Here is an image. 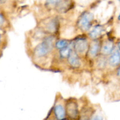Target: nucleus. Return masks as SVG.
Instances as JSON below:
<instances>
[{
    "instance_id": "39448f33",
    "label": "nucleus",
    "mask_w": 120,
    "mask_h": 120,
    "mask_svg": "<svg viewBox=\"0 0 120 120\" xmlns=\"http://www.w3.org/2000/svg\"><path fill=\"white\" fill-rule=\"evenodd\" d=\"M110 63L112 66H117L120 63V50L119 48L112 53L110 58Z\"/></svg>"
},
{
    "instance_id": "ddd939ff",
    "label": "nucleus",
    "mask_w": 120,
    "mask_h": 120,
    "mask_svg": "<svg viewBox=\"0 0 120 120\" xmlns=\"http://www.w3.org/2000/svg\"><path fill=\"white\" fill-rule=\"evenodd\" d=\"M56 45L58 49H64L68 45V42L64 40H60L56 43Z\"/></svg>"
},
{
    "instance_id": "20e7f679",
    "label": "nucleus",
    "mask_w": 120,
    "mask_h": 120,
    "mask_svg": "<svg viewBox=\"0 0 120 120\" xmlns=\"http://www.w3.org/2000/svg\"><path fill=\"white\" fill-rule=\"evenodd\" d=\"M68 116L72 118H76L78 116V110L76 103H71L68 104L67 108Z\"/></svg>"
},
{
    "instance_id": "dca6fc26",
    "label": "nucleus",
    "mask_w": 120,
    "mask_h": 120,
    "mask_svg": "<svg viewBox=\"0 0 120 120\" xmlns=\"http://www.w3.org/2000/svg\"><path fill=\"white\" fill-rule=\"evenodd\" d=\"M0 41H1V36H0Z\"/></svg>"
},
{
    "instance_id": "f8f14e48",
    "label": "nucleus",
    "mask_w": 120,
    "mask_h": 120,
    "mask_svg": "<svg viewBox=\"0 0 120 120\" xmlns=\"http://www.w3.org/2000/svg\"><path fill=\"white\" fill-rule=\"evenodd\" d=\"M70 53H71V50H70V48L69 47H66L64 49H62L61 50L60 53V56L63 57H69L70 55Z\"/></svg>"
},
{
    "instance_id": "f257e3e1",
    "label": "nucleus",
    "mask_w": 120,
    "mask_h": 120,
    "mask_svg": "<svg viewBox=\"0 0 120 120\" xmlns=\"http://www.w3.org/2000/svg\"><path fill=\"white\" fill-rule=\"evenodd\" d=\"M52 39L48 38L45 41L39 44L34 51L35 56L42 57L46 55L52 48Z\"/></svg>"
},
{
    "instance_id": "2eb2a0df",
    "label": "nucleus",
    "mask_w": 120,
    "mask_h": 120,
    "mask_svg": "<svg viewBox=\"0 0 120 120\" xmlns=\"http://www.w3.org/2000/svg\"><path fill=\"white\" fill-rule=\"evenodd\" d=\"M4 22V18L1 15H0V24H2Z\"/></svg>"
},
{
    "instance_id": "1a4fd4ad",
    "label": "nucleus",
    "mask_w": 120,
    "mask_h": 120,
    "mask_svg": "<svg viewBox=\"0 0 120 120\" xmlns=\"http://www.w3.org/2000/svg\"><path fill=\"white\" fill-rule=\"evenodd\" d=\"M99 48H100V45H99V43H94L93 44L91 45V48L90 49V55L91 56H95L98 53V50H99Z\"/></svg>"
},
{
    "instance_id": "0eeeda50",
    "label": "nucleus",
    "mask_w": 120,
    "mask_h": 120,
    "mask_svg": "<svg viewBox=\"0 0 120 120\" xmlns=\"http://www.w3.org/2000/svg\"><path fill=\"white\" fill-rule=\"evenodd\" d=\"M55 113L56 118L59 120H62L65 117V111L62 105H57L55 107Z\"/></svg>"
},
{
    "instance_id": "6e6552de",
    "label": "nucleus",
    "mask_w": 120,
    "mask_h": 120,
    "mask_svg": "<svg viewBox=\"0 0 120 120\" xmlns=\"http://www.w3.org/2000/svg\"><path fill=\"white\" fill-rule=\"evenodd\" d=\"M103 28L101 26H96L93 28L90 34V36L91 38H97L103 32Z\"/></svg>"
},
{
    "instance_id": "f03ea898",
    "label": "nucleus",
    "mask_w": 120,
    "mask_h": 120,
    "mask_svg": "<svg viewBox=\"0 0 120 120\" xmlns=\"http://www.w3.org/2000/svg\"><path fill=\"white\" fill-rule=\"evenodd\" d=\"M93 15L90 12H85L82 14L79 21V25L83 30H87L91 26Z\"/></svg>"
},
{
    "instance_id": "9d476101",
    "label": "nucleus",
    "mask_w": 120,
    "mask_h": 120,
    "mask_svg": "<svg viewBox=\"0 0 120 120\" xmlns=\"http://www.w3.org/2000/svg\"><path fill=\"white\" fill-rule=\"evenodd\" d=\"M112 49H113V44L111 42H109L103 46L102 50L104 54H109L112 52Z\"/></svg>"
},
{
    "instance_id": "7ed1b4c3",
    "label": "nucleus",
    "mask_w": 120,
    "mask_h": 120,
    "mask_svg": "<svg viewBox=\"0 0 120 120\" xmlns=\"http://www.w3.org/2000/svg\"><path fill=\"white\" fill-rule=\"evenodd\" d=\"M88 47L87 41L84 38H79L75 42V50L79 53H84L87 50Z\"/></svg>"
},
{
    "instance_id": "423d86ee",
    "label": "nucleus",
    "mask_w": 120,
    "mask_h": 120,
    "mask_svg": "<svg viewBox=\"0 0 120 120\" xmlns=\"http://www.w3.org/2000/svg\"><path fill=\"white\" fill-rule=\"evenodd\" d=\"M69 62L72 66L77 68L80 64V62L78 56L75 53L71 52L69 56Z\"/></svg>"
},
{
    "instance_id": "4468645a",
    "label": "nucleus",
    "mask_w": 120,
    "mask_h": 120,
    "mask_svg": "<svg viewBox=\"0 0 120 120\" xmlns=\"http://www.w3.org/2000/svg\"><path fill=\"white\" fill-rule=\"evenodd\" d=\"M91 120H103V118L100 116H96L92 118Z\"/></svg>"
},
{
    "instance_id": "9b49d317",
    "label": "nucleus",
    "mask_w": 120,
    "mask_h": 120,
    "mask_svg": "<svg viewBox=\"0 0 120 120\" xmlns=\"http://www.w3.org/2000/svg\"><path fill=\"white\" fill-rule=\"evenodd\" d=\"M56 29V22L55 21L52 20L50 21L46 25V29H48L49 31L52 32L55 31Z\"/></svg>"
}]
</instances>
